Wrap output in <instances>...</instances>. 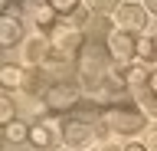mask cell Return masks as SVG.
Masks as SVG:
<instances>
[{
	"label": "cell",
	"mask_w": 157,
	"mask_h": 151,
	"mask_svg": "<svg viewBox=\"0 0 157 151\" xmlns=\"http://www.w3.org/2000/svg\"><path fill=\"white\" fill-rule=\"evenodd\" d=\"M111 131H121V135H141L147 128V115L137 109L134 102H124L121 95L111 99V105L105 109V118H101Z\"/></svg>",
	"instance_id": "obj_1"
},
{
	"label": "cell",
	"mask_w": 157,
	"mask_h": 151,
	"mask_svg": "<svg viewBox=\"0 0 157 151\" xmlns=\"http://www.w3.org/2000/svg\"><path fill=\"white\" fill-rule=\"evenodd\" d=\"M43 102H46V109L52 112V115H69V112L82 102V89H78L72 79L52 82V85H49V92L43 95Z\"/></svg>",
	"instance_id": "obj_2"
},
{
	"label": "cell",
	"mask_w": 157,
	"mask_h": 151,
	"mask_svg": "<svg viewBox=\"0 0 157 151\" xmlns=\"http://www.w3.org/2000/svg\"><path fill=\"white\" fill-rule=\"evenodd\" d=\"M108 50H111L115 62H124V66H131V62L137 59V33L115 30L111 36H108Z\"/></svg>",
	"instance_id": "obj_3"
},
{
	"label": "cell",
	"mask_w": 157,
	"mask_h": 151,
	"mask_svg": "<svg viewBox=\"0 0 157 151\" xmlns=\"http://www.w3.org/2000/svg\"><path fill=\"white\" fill-rule=\"evenodd\" d=\"M115 23H118V30H124V33H141L147 23V10L141 3H121L115 13Z\"/></svg>",
	"instance_id": "obj_4"
},
{
	"label": "cell",
	"mask_w": 157,
	"mask_h": 151,
	"mask_svg": "<svg viewBox=\"0 0 157 151\" xmlns=\"http://www.w3.org/2000/svg\"><path fill=\"white\" fill-rule=\"evenodd\" d=\"M92 138H95V128H92V125H85V121L69 118L66 128H62V145H66V148H72V151L88 148V145H92Z\"/></svg>",
	"instance_id": "obj_5"
},
{
	"label": "cell",
	"mask_w": 157,
	"mask_h": 151,
	"mask_svg": "<svg viewBox=\"0 0 157 151\" xmlns=\"http://www.w3.org/2000/svg\"><path fill=\"white\" fill-rule=\"evenodd\" d=\"M105 109H108V105H101L98 99H82L75 109L69 112V118L85 121V125H95V121H101V118H105Z\"/></svg>",
	"instance_id": "obj_6"
},
{
	"label": "cell",
	"mask_w": 157,
	"mask_h": 151,
	"mask_svg": "<svg viewBox=\"0 0 157 151\" xmlns=\"http://www.w3.org/2000/svg\"><path fill=\"white\" fill-rule=\"evenodd\" d=\"M17 43H23V23L13 13H3V20H0V46L13 50Z\"/></svg>",
	"instance_id": "obj_7"
},
{
	"label": "cell",
	"mask_w": 157,
	"mask_h": 151,
	"mask_svg": "<svg viewBox=\"0 0 157 151\" xmlns=\"http://www.w3.org/2000/svg\"><path fill=\"white\" fill-rule=\"evenodd\" d=\"M49 53H52V43H49L46 36H33V40H26V50H23V56H26L29 66H43Z\"/></svg>",
	"instance_id": "obj_8"
},
{
	"label": "cell",
	"mask_w": 157,
	"mask_h": 151,
	"mask_svg": "<svg viewBox=\"0 0 157 151\" xmlns=\"http://www.w3.org/2000/svg\"><path fill=\"white\" fill-rule=\"evenodd\" d=\"M49 85H52V82L46 79V72H43V69L29 72V76H26V82H23V89H26L29 95H46V92H49Z\"/></svg>",
	"instance_id": "obj_9"
},
{
	"label": "cell",
	"mask_w": 157,
	"mask_h": 151,
	"mask_svg": "<svg viewBox=\"0 0 157 151\" xmlns=\"http://www.w3.org/2000/svg\"><path fill=\"white\" fill-rule=\"evenodd\" d=\"M137 109L151 118H157V89H151V85L137 89Z\"/></svg>",
	"instance_id": "obj_10"
},
{
	"label": "cell",
	"mask_w": 157,
	"mask_h": 151,
	"mask_svg": "<svg viewBox=\"0 0 157 151\" xmlns=\"http://www.w3.org/2000/svg\"><path fill=\"white\" fill-rule=\"evenodd\" d=\"M52 141H56V138H52V131H49L46 125H39V121L29 125V145H33V148H49Z\"/></svg>",
	"instance_id": "obj_11"
},
{
	"label": "cell",
	"mask_w": 157,
	"mask_h": 151,
	"mask_svg": "<svg viewBox=\"0 0 157 151\" xmlns=\"http://www.w3.org/2000/svg\"><path fill=\"white\" fill-rule=\"evenodd\" d=\"M56 17H59V13L52 10L49 3H46V7H36V26H39V30H43V33H49V30L56 33V23H59Z\"/></svg>",
	"instance_id": "obj_12"
},
{
	"label": "cell",
	"mask_w": 157,
	"mask_h": 151,
	"mask_svg": "<svg viewBox=\"0 0 157 151\" xmlns=\"http://www.w3.org/2000/svg\"><path fill=\"white\" fill-rule=\"evenodd\" d=\"M151 76H154V72H147L144 66H128V89H144V85H151Z\"/></svg>",
	"instance_id": "obj_13"
},
{
	"label": "cell",
	"mask_w": 157,
	"mask_h": 151,
	"mask_svg": "<svg viewBox=\"0 0 157 151\" xmlns=\"http://www.w3.org/2000/svg\"><path fill=\"white\" fill-rule=\"evenodd\" d=\"M0 82H3V85H7V89H17V85H23V69H20V66H13V62H7V66H3V69H0Z\"/></svg>",
	"instance_id": "obj_14"
},
{
	"label": "cell",
	"mask_w": 157,
	"mask_h": 151,
	"mask_svg": "<svg viewBox=\"0 0 157 151\" xmlns=\"http://www.w3.org/2000/svg\"><path fill=\"white\" fill-rule=\"evenodd\" d=\"M3 135H7V141H13V145L29 141V125L26 121H10V125H3Z\"/></svg>",
	"instance_id": "obj_15"
},
{
	"label": "cell",
	"mask_w": 157,
	"mask_h": 151,
	"mask_svg": "<svg viewBox=\"0 0 157 151\" xmlns=\"http://www.w3.org/2000/svg\"><path fill=\"white\" fill-rule=\"evenodd\" d=\"M82 7H88V10L98 13V17H108V13H118L121 0H82Z\"/></svg>",
	"instance_id": "obj_16"
},
{
	"label": "cell",
	"mask_w": 157,
	"mask_h": 151,
	"mask_svg": "<svg viewBox=\"0 0 157 151\" xmlns=\"http://www.w3.org/2000/svg\"><path fill=\"white\" fill-rule=\"evenodd\" d=\"M137 59L141 62H157L154 40H151V36H137Z\"/></svg>",
	"instance_id": "obj_17"
},
{
	"label": "cell",
	"mask_w": 157,
	"mask_h": 151,
	"mask_svg": "<svg viewBox=\"0 0 157 151\" xmlns=\"http://www.w3.org/2000/svg\"><path fill=\"white\" fill-rule=\"evenodd\" d=\"M10 121H17V105L10 95H3L0 99V125H10Z\"/></svg>",
	"instance_id": "obj_18"
},
{
	"label": "cell",
	"mask_w": 157,
	"mask_h": 151,
	"mask_svg": "<svg viewBox=\"0 0 157 151\" xmlns=\"http://www.w3.org/2000/svg\"><path fill=\"white\" fill-rule=\"evenodd\" d=\"M49 7L59 13V17H72L78 10V0H49Z\"/></svg>",
	"instance_id": "obj_19"
},
{
	"label": "cell",
	"mask_w": 157,
	"mask_h": 151,
	"mask_svg": "<svg viewBox=\"0 0 157 151\" xmlns=\"http://www.w3.org/2000/svg\"><path fill=\"white\" fill-rule=\"evenodd\" d=\"M144 145H147V151H157V128L147 135V141H144Z\"/></svg>",
	"instance_id": "obj_20"
},
{
	"label": "cell",
	"mask_w": 157,
	"mask_h": 151,
	"mask_svg": "<svg viewBox=\"0 0 157 151\" xmlns=\"http://www.w3.org/2000/svg\"><path fill=\"white\" fill-rule=\"evenodd\" d=\"M144 10H147V13H154V17H157V0H144Z\"/></svg>",
	"instance_id": "obj_21"
},
{
	"label": "cell",
	"mask_w": 157,
	"mask_h": 151,
	"mask_svg": "<svg viewBox=\"0 0 157 151\" xmlns=\"http://www.w3.org/2000/svg\"><path fill=\"white\" fill-rule=\"evenodd\" d=\"M98 151H124V148H118L115 141H105V145H101V148H98Z\"/></svg>",
	"instance_id": "obj_22"
},
{
	"label": "cell",
	"mask_w": 157,
	"mask_h": 151,
	"mask_svg": "<svg viewBox=\"0 0 157 151\" xmlns=\"http://www.w3.org/2000/svg\"><path fill=\"white\" fill-rule=\"evenodd\" d=\"M124 151H147V145H128Z\"/></svg>",
	"instance_id": "obj_23"
},
{
	"label": "cell",
	"mask_w": 157,
	"mask_h": 151,
	"mask_svg": "<svg viewBox=\"0 0 157 151\" xmlns=\"http://www.w3.org/2000/svg\"><path fill=\"white\" fill-rule=\"evenodd\" d=\"M29 3H36V7H46V3H49V0H29Z\"/></svg>",
	"instance_id": "obj_24"
},
{
	"label": "cell",
	"mask_w": 157,
	"mask_h": 151,
	"mask_svg": "<svg viewBox=\"0 0 157 151\" xmlns=\"http://www.w3.org/2000/svg\"><path fill=\"white\" fill-rule=\"evenodd\" d=\"M151 40H154V53H157V33H154V36H151Z\"/></svg>",
	"instance_id": "obj_25"
},
{
	"label": "cell",
	"mask_w": 157,
	"mask_h": 151,
	"mask_svg": "<svg viewBox=\"0 0 157 151\" xmlns=\"http://www.w3.org/2000/svg\"><path fill=\"white\" fill-rule=\"evenodd\" d=\"M124 3H137V0H124Z\"/></svg>",
	"instance_id": "obj_26"
},
{
	"label": "cell",
	"mask_w": 157,
	"mask_h": 151,
	"mask_svg": "<svg viewBox=\"0 0 157 151\" xmlns=\"http://www.w3.org/2000/svg\"><path fill=\"white\" fill-rule=\"evenodd\" d=\"M7 3H13V0H7Z\"/></svg>",
	"instance_id": "obj_27"
}]
</instances>
